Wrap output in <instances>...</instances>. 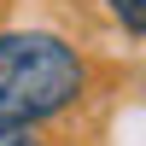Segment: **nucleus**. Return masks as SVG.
Masks as SVG:
<instances>
[{"label":"nucleus","instance_id":"f257e3e1","mask_svg":"<svg viewBox=\"0 0 146 146\" xmlns=\"http://www.w3.org/2000/svg\"><path fill=\"white\" fill-rule=\"evenodd\" d=\"M88 94V64L64 35L6 29L0 35V123L35 129L64 117Z\"/></svg>","mask_w":146,"mask_h":146},{"label":"nucleus","instance_id":"f03ea898","mask_svg":"<svg viewBox=\"0 0 146 146\" xmlns=\"http://www.w3.org/2000/svg\"><path fill=\"white\" fill-rule=\"evenodd\" d=\"M111 18L129 29V41H140L146 35V0H111Z\"/></svg>","mask_w":146,"mask_h":146},{"label":"nucleus","instance_id":"7ed1b4c3","mask_svg":"<svg viewBox=\"0 0 146 146\" xmlns=\"http://www.w3.org/2000/svg\"><path fill=\"white\" fill-rule=\"evenodd\" d=\"M0 146H47V140H35V129H12V123H0Z\"/></svg>","mask_w":146,"mask_h":146}]
</instances>
